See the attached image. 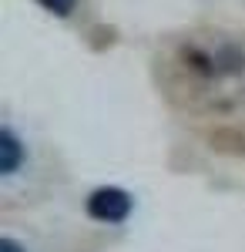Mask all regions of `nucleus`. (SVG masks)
I'll use <instances>...</instances> for the list:
<instances>
[{
    "mask_svg": "<svg viewBox=\"0 0 245 252\" xmlns=\"http://www.w3.org/2000/svg\"><path fill=\"white\" fill-rule=\"evenodd\" d=\"M161 78L178 108L225 111L242 101L245 51L228 37H191L161 64Z\"/></svg>",
    "mask_w": 245,
    "mask_h": 252,
    "instance_id": "1",
    "label": "nucleus"
},
{
    "mask_svg": "<svg viewBox=\"0 0 245 252\" xmlns=\"http://www.w3.org/2000/svg\"><path fill=\"white\" fill-rule=\"evenodd\" d=\"M134 202L128 192H121V189H97L91 192L88 198V215L94 219V222H104V225H118V222H124L128 215H131Z\"/></svg>",
    "mask_w": 245,
    "mask_h": 252,
    "instance_id": "2",
    "label": "nucleus"
},
{
    "mask_svg": "<svg viewBox=\"0 0 245 252\" xmlns=\"http://www.w3.org/2000/svg\"><path fill=\"white\" fill-rule=\"evenodd\" d=\"M20 168H24V141H20L17 128L10 121H3V128H0V178H3V185H10L20 175Z\"/></svg>",
    "mask_w": 245,
    "mask_h": 252,
    "instance_id": "3",
    "label": "nucleus"
},
{
    "mask_svg": "<svg viewBox=\"0 0 245 252\" xmlns=\"http://www.w3.org/2000/svg\"><path fill=\"white\" fill-rule=\"evenodd\" d=\"M44 10H51V14H57V17H67L71 10L77 7V0H37Z\"/></svg>",
    "mask_w": 245,
    "mask_h": 252,
    "instance_id": "4",
    "label": "nucleus"
},
{
    "mask_svg": "<svg viewBox=\"0 0 245 252\" xmlns=\"http://www.w3.org/2000/svg\"><path fill=\"white\" fill-rule=\"evenodd\" d=\"M0 252H24V246H20L14 235H3L0 239Z\"/></svg>",
    "mask_w": 245,
    "mask_h": 252,
    "instance_id": "5",
    "label": "nucleus"
}]
</instances>
